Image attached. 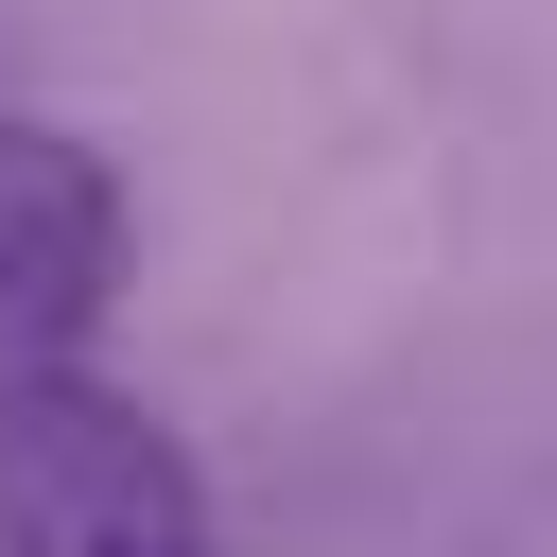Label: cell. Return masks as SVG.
<instances>
[{
	"instance_id": "cell-1",
	"label": "cell",
	"mask_w": 557,
	"mask_h": 557,
	"mask_svg": "<svg viewBox=\"0 0 557 557\" xmlns=\"http://www.w3.org/2000/svg\"><path fill=\"white\" fill-rule=\"evenodd\" d=\"M0 557H226L209 470L104 366L0 383Z\"/></svg>"
},
{
	"instance_id": "cell-2",
	"label": "cell",
	"mask_w": 557,
	"mask_h": 557,
	"mask_svg": "<svg viewBox=\"0 0 557 557\" xmlns=\"http://www.w3.org/2000/svg\"><path fill=\"white\" fill-rule=\"evenodd\" d=\"M104 313H122V174L87 122L0 104V383L87 366Z\"/></svg>"
}]
</instances>
